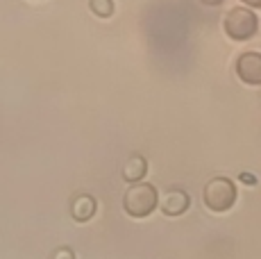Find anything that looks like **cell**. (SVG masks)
Instances as JSON below:
<instances>
[{
	"label": "cell",
	"mask_w": 261,
	"mask_h": 259,
	"mask_svg": "<svg viewBox=\"0 0 261 259\" xmlns=\"http://www.w3.org/2000/svg\"><path fill=\"white\" fill-rule=\"evenodd\" d=\"M239 80L248 87H261V53L259 50H248L241 53L234 64Z\"/></svg>",
	"instance_id": "4"
},
{
	"label": "cell",
	"mask_w": 261,
	"mask_h": 259,
	"mask_svg": "<svg viewBox=\"0 0 261 259\" xmlns=\"http://www.w3.org/2000/svg\"><path fill=\"white\" fill-rule=\"evenodd\" d=\"M241 180H243V182H248V184H254V182H257L252 175H241Z\"/></svg>",
	"instance_id": "12"
},
{
	"label": "cell",
	"mask_w": 261,
	"mask_h": 259,
	"mask_svg": "<svg viewBox=\"0 0 261 259\" xmlns=\"http://www.w3.org/2000/svg\"><path fill=\"white\" fill-rule=\"evenodd\" d=\"M202 200L207 209H212L216 214L229 212L237 202V184L229 177H214L204 184L202 189Z\"/></svg>",
	"instance_id": "3"
},
{
	"label": "cell",
	"mask_w": 261,
	"mask_h": 259,
	"mask_svg": "<svg viewBox=\"0 0 261 259\" xmlns=\"http://www.w3.org/2000/svg\"><path fill=\"white\" fill-rule=\"evenodd\" d=\"M145 173H148V162H145V157L143 155H129L127 162L123 164L120 175H123L125 182L137 184V182H143Z\"/></svg>",
	"instance_id": "7"
},
{
	"label": "cell",
	"mask_w": 261,
	"mask_h": 259,
	"mask_svg": "<svg viewBox=\"0 0 261 259\" xmlns=\"http://www.w3.org/2000/svg\"><path fill=\"white\" fill-rule=\"evenodd\" d=\"M189 207H191V198L184 189H168V191L159 198V209H162V214L168 218L182 216Z\"/></svg>",
	"instance_id": "5"
},
{
	"label": "cell",
	"mask_w": 261,
	"mask_h": 259,
	"mask_svg": "<svg viewBox=\"0 0 261 259\" xmlns=\"http://www.w3.org/2000/svg\"><path fill=\"white\" fill-rule=\"evenodd\" d=\"M241 3L250 9H261V0H241Z\"/></svg>",
	"instance_id": "10"
},
{
	"label": "cell",
	"mask_w": 261,
	"mask_h": 259,
	"mask_svg": "<svg viewBox=\"0 0 261 259\" xmlns=\"http://www.w3.org/2000/svg\"><path fill=\"white\" fill-rule=\"evenodd\" d=\"M89 7L95 16L109 18L114 14V0H89Z\"/></svg>",
	"instance_id": "8"
},
{
	"label": "cell",
	"mask_w": 261,
	"mask_h": 259,
	"mask_svg": "<svg viewBox=\"0 0 261 259\" xmlns=\"http://www.w3.org/2000/svg\"><path fill=\"white\" fill-rule=\"evenodd\" d=\"M202 5H207V7H218V5H223L225 0H200Z\"/></svg>",
	"instance_id": "11"
},
{
	"label": "cell",
	"mask_w": 261,
	"mask_h": 259,
	"mask_svg": "<svg viewBox=\"0 0 261 259\" xmlns=\"http://www.w3.org/2000/svg\"><path fill=\"white\" fill-rule=\"evenodd\" d=\"M98 212V202L91 193H80L71 202V216L75 223H89Z\"/></svg>",
	"instance_id": "6"
},
{
	"label": "cell",
	"mask_w": 261,
	"mask_h": 259,
	"mask_svg": "<svg viewBox=\"0 0 261 259\" xmlns=\"http://www.w3.org/2000/svg\"><path fill=\"white\" fill-rule=\"evenodd\" d=\"M159 198L162 196L157 193V189L152 184L148 182L129 184V189L123 196V209L132 218H148L159 207Z\"/></svg>",
	"instance_id": "1"
},
{
	"label": "cell",
	"mask_w": 261,
	"mask_h": 259,
	"mask_svg": "<svg viewBox=\"0 0 261 259\" xmlns=\"http://www.w3.org/2000/svg\"><path fill=\"white\" fill-rule=\"evenodd\" d=\"M223 30L232 41H248L257 34L259 30V18L254 14V9L245 7H232L223 18Z\"/></svg>",
	"instance_id": "2"
},
{
	"label": "cell",
	"mask_w": 261,
	"mask_h": 259,
	"mask_svg": "<svg viewBox=\"0 0 261 259\" xmlns=\"http://www.w3.org/2000/svg\"><path fill=\"white\" fill-rule=\"evenodd\" d=\"M50 259H75V252H73V248H68V246H59L57 250L50 255Z\"/></svg>",
	"instance_id": "9"
}]
</instances>
